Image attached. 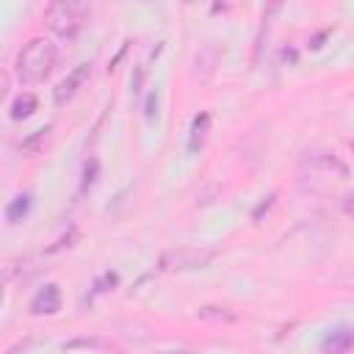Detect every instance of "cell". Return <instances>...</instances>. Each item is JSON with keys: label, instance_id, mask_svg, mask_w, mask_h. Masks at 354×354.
<instances>
[{"label": "cell", "instance_id": "6da1fadb", "mask_svg": "<svg viewBox=\"0 0 354 354\" xmlns=\"http://www.w3.org/2000/svg\"><path fill=\"white\" fill-rule=\"evenodd\" d=\"M58 61V50L50 39L44 36H36L30 39L19 53H17V61H14V72H17V80L22 86H33L39 80H44L53 66Z\"/></svg>", "mask_w": 354, "mask_h": 354}, {"label": "cell", "instance_id": "7a4b0ae2", "mask_svg": "<svg viewBox=\"0 0 354 354\" xmlns=\"http://www.w3.org/2000/svg\"><path fill=\"white\" fill-rule=\"evenodd\" d=\"M88 17V6L86 3H72V0H61L44 8V25L58 36V39H75L77 30L83 28Z\"/></svg>", "mask_w": 354, "mask_h": 354}, {"label": "cell", "instance_id": "3957f363", "mask_svg": "<svg viewBox=\"0 0 354 354\" xmlns=\"http://www.w3.org/2000/svg\"><path fill=\"white\" fill-rule=\"evenodd\" d=\"M88 75H91V64H80V66H75L58 86H55V105H64V102H69L75 94H77V88L88 80Z\"/></svg>", "mask_w": 354, "mask_h": 354}, {"label": "cell", "instance_id": "277c9868", "mask_svg": "<svg viewBox=\"0 0 354 354\" xmlns=\"http://www.w3.org/2000/svg\"><path fill=\"white\" fill-rule=\"evenodd\" d=\"M30 310H33L36 315H41V313H47V315L58 313V310H61V290H58L55 285H44V290H39V293L33 296Z\"/></svg>", "mask_w": 354, "mask_h": 354}, {"label": "cell", "instance_id": "5b68a950", "mask_svg": "<svg viewBox=\"0 0 354 354\" xmlns=\"http://www.w3.org/2000/svg\"><path fill=\"white\" fill-rule=\"evenodd\" d=\"M30 210V194H19L6 205V224H17L22 221V216Z\"/></svg>", "mask_w": 354, "mask_h": 354}, {"label": "cell", "instance_id": "8992f818", "mask_svg": "<svg viewBox=\"0 0 354 354\" xmlns=\"http://www.w3.org/2000/svg\"><path fill=\"white\" fill-rule=\"evenodd\" d=\"M36 111V94H30V91H25V94H19L14 102H11V119H28L30 113Z\"/></svg>", "mask_w": 354, "mask_h": 354}, {"label": "cell", "instance_id": "52a82bcc", "mask_svg": "<svg viewBox=\"0 0 354 354\" xmlns=\"http://www.w3.org/2000/svg\"><path fill=\"white\" fill-rule=\"evenodd\" d=\"M207 124H210V116H207V113H199V116L194 119V124H191V138H188V149H191V152H196V149L202 147L205 133H207Z\"/></svg>", "mask_w": 354, "mask_h": 354}, {"label": "cell", "instance_id": "ba28073f", "mask_svg": "<svg viewBox=\"0 0 354 354\" xmlns=\"http://www.w3.org/2000/svg\"><path fill=\"white\" fill-rule=\"evenodd\" d=\"M351 343H354V335H351L348 329H340V332H332V335L324 340V348L332 351V354H340V351H346Z\"/></svg>", "mask_w": 354, "mask_h": 354}, {"label": "cell", "instance_id": "9c48e42d", "mask_svg": "<svg viewBox=\"0 0 354 354\" xmlns=\"http://www.w3.org/2000/svg\"><path fill=\"white\" fill-rule=\"evenodd\" d=\"M346 213L354 216V196H346Z\"/></svg>", "mask_w": 354, "mask_h": 354}]
</instances>
